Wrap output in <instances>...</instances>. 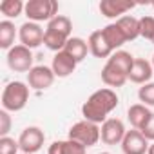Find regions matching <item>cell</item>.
<instances>
[{
    "instance_id": "cell-4",
    "label": "cell",
    "mask_w": 154,
    "mask_h": 154,
    "mask_svg": "<svg viewBox=\"0 0 154 154\" xmlns=\"http://www.w3.org/2000/svg\"><path fill=\"white\" fill-rule=\"evenodd\" d=\"M69 140H74L82 143L84 147H93L96 145L100 140H102V134H100V125L93 123V122H87V120H82V122H76L71 129H69V134H67Z\"/></svg>"
},
{
    "instance_id": "cell-34",
    "label": "cell",
    "mask_w": 154,
    "mask_h": 154,
    "mask_svg": "<svg viewBox=\"0 0 154 154\" xmlns=\"http://www.w3.org/2000/svg\"><path fill=\"white\" fill-rule=\"evenodd\" d=\"M152 44H154V40H152Z\"/></svg>"
},
{
    "instance_id": "cell-14",
    "label": "cell",
    "mask_w": 154,
    "mask_h": 154,
    "mask_svg": "<svg viewBox=\"0 0 154 154\" xmlns=\"http://www.w3.org/2000/svg\"><path fill=\"white\" fill-rule=\"evenodd\" d=\"M150 116H152V111L143 103H134L127 111V120L132 125V129H136V131H141L149 123Z\"/></svg>"
},
{
    "instance_id": "cell-28",
    "label": "cell",
    "mask_w": 154,
    "mask_h": 154,
    "mask_svg": "<svg viewBox=\"0 0 154 154\" xmlns=\"http://www.w3.org/2000/svg\"><path fill=\"white\" fill-rule=\"evenodd\" d=\"M9 131H11V116L6 109H2L0 111V138L8 136Z\"/></svg>"
},
{
    "instance_id": "cell-32",
    "label": "cell",
    "mask_w": 154,
    "mask_h": 154,
    "mask_svg": "<svg viewBox=\"0 0 154 154\" xmlns=\"http://www.w3.org/2000/svg\"><path fill=\"white\" fill-rule=\"evenodd\" d=\"M100 154H111V152H100Z\"/></svg>"
},
{
    "instance_id": "cell-12",
    "label": "cell",
    "mask_w": 154,
    "mask_h": 154,
    "mask_svg": "<svg viewBox=\"0 0 154 154\" xmlns=\"http://www.w3.org/2000/svg\"><path fill=\"white\" fill-rule=\"evenodd\" d=\"M76 65H78V62H76L71 54H67L65 51H60V53H54L51 69H53L56 78H67V76H71L74 72Z\"/></svg>"
},
{
    "instance_id": "cell-33",
    "label": "cell",
    "mask_w": 154,
    "mask_h": 154,
    "mask_svg": "<svg viewBox=\"0 0 154 154\" xmlns=\"http://www.w3.org/2000/svg\"><path fill=\"white\" fill-rule=\"evenodd\" d=\"M152 9H154V2H152Z\"/></svg>"
},
{
    "instance_id": "cell-5",
    "label": "cell",
    "mask_w": 154,
    "mask_h": 154,
    "mask_svg": "<svg viewBox=\"0 0 154 154\" xmlns=\"http://www.w3.org/2000/svg\"><path fill=\"white\" fill-rule=\"evenodd\" d=\"M6 60H8V67H9L11 71H15V72H29V71L35 67V65H33V60H35L33 51L27 49V47L22 45V44L11 47V49L8 51Z\"/></svg>"
},
{
    "instance_id": "cell-7",
    "label": "cell",
    "mask_w": 154,
    "mask_h": 154,
    "mask_svg": "<svg viewBox=\"0 0 154 154\" xmlns=\"http://www.w3.org/2000/svg\"><path fill=\"white\" fill-rule=\"evenodd\" d=\"M44 36H45V29L36 24V22H24L20 27H18V38H20V44L26 45L27 49H36L38 45L44 44Z\"/></svg>"
},
{
    "instance_id": "cell-16",
    "label": "cell",
    "mask_w": 154,
    "mask_h": 154,
    "mask_svg": "<svg viewBox=\"0 0 154 154\" xmlns=\"http://www.w3.org/2000/svg\"><path fill=\"white\" fill-rule=\"evenodd\" d=\"M87 147H84L82 143L74 141V140H58L53 141L47 149V154H85Z\"/></svg>"
},
{
    "instance_id": "cell-35",
    "label": "cell",
    "mask_w": 154,
    "mask_h": 154,
    "mask_svg": "<svg viewBox=\"0 0 154 154\" xmlns=\"http://www.w3.org/2000/svg\"><path fill=\"white\" fill-rule=\"evenodd\" d=\"M22 154H24V152H22Z\"/></svg>"
},
{
    "instance_id": "cell-9",
    "label": "cell",
    "mask_w": 154,
    "mask_h": 154,
    "mask_svg": "<svg viewBox=\"0 0 154 154\" xmlns=\"http://www.w3.org/2000/svg\"><path fill=\"white\" fill-rule=\"evenodd\" d=\"M54 72L51 67L47 65H35L29 72H27V85L35 91H45L53 85L54 82Z\"/></svg>"
},
{
    "instance_id": "cell-27",
    "label": "cell",
    "mask_w": 154,
    "mask_h": 154,
    "mask_svg": "<svg viewBox=\"0 0 154 154\" xmlns=\"http://www.w3.org/2000/svg\"><path fill=\"white\" fill-rule=\"evenodd\" d=\"M18 150H20L18 140L9 136L0 138V154H18Z\"/></svg>"
},
{
    "instance_id": "cell-3",
    "label": "cell",
    "mask_w": 154,
    "mask_h": 154,
    "mask_svg": "<svg viewBox=\"0 0 154 154\" xmlns=\"http://www.w3.org/2000/svg\"><path fill=\"white\" fill-rule=\"evenodd\" d=\"M58 2L56 0H29L26 2V17L29 22H51L54 17H58Z\"/></svg>"
},
{
    "instance_id": "cell-26",
    "label": "cell",
    "mask_w": 154,
    "mask_h": 154,
    "mask_svg": "<svg viewBox=\"0 0 154 154\" xmlns=\"http://www.w3.org/2000/svg\"><path fill=\"white\" fill-rule=\"evenodd\" d=\"M138 98L143 105L154 107V82H149V84L141 85L140 91H138Z\"/></svg>"
},
{
    "instance_id": "cell-1",
    "label": "cell",
    "mask_w": 154,
    "mask_h": 154,
    "mask_svg": "<svg viewBox=\"0 0 154 154\" xmlns=\"http://www.w3.org/2000/svg\"><path fill=\"white\" fill-rule=\"evenodd\" d=\"M120 98L116 94L114 89L109 87H102L98 91H94L82 105V116L87 122H93L96 125H102L109 114L118 107Z\"/></svg>"
},
{
    "instance_id": "cell-6",
    "label": "cell",
    "mask_w": 154,
    "mask_h": 154,
    "mask_svg": "<svg viewBox=\"0 0 154 154\" xmlns=\"http://www.w3.org/2000/svg\"><path fill=\"white\" fill-rule=\"evenodd\" d=\"M45 141V134L40 127L36 125H31V127H26L18 138V145H20V150L24 154H36L42 145Z\"/></svg>"
},
{
    "instance_id": "cell-13",
    "label": "cell",
    "mask_w": 154,
    "mask_h": 154,
    "mask_svg": "<svg viewBox=\"0 0 154 154\" xmlns=\"http://www.w3.org/2000/svg\"><path fill=\"white\" fill-rule=\"evenodd\" d=\"M154 74V69H152V63L145 58H134V63L131 67V72H129V80L132 84H138V85H145L150 82Z\"/></svg>"
},
{
    "instance_id": "cell-20",
    "label": "cell",
    "mask_w": 154,
    "mask_h": 154,
    "mask_svg": "<svg viewBox=\"0 0 154 154\" xmlns=\"http://www.w3.org/2000/svg\"><path fill=\"white\" fill-rule=\"evenodd\" d=\"M102 35H103L105 42L109 44V47H111L112 51H120V47L127 42V40H125V36H123V33H122V29L118 27V24H116V22L107 24V26L102 29Z\"/></svg>"
},
{
    "instance_id": "cell-24",
    "label": "cell",
    "mask_w": 154,
    "mask_h": 154,
    "mask_svg": "<svg viewBox=\"0 0 154 154\" xmlns=\"http://www.w3.org/2000/svg\"><path fill=\"white\" fill-rule=\"evenodd\" d=\"M47 29H53V31L62 33V35H65V36L71 38V33H72V22H71V18L65 17V15H58V17H54V18L47 24Z\"/></svg>"
},
{
    "instance_id": "cell-17",
    "label": "cell",
    "mask_w": 154,
    "mask_h": 154,
    "mask_svg": "<svg viewBox=\"0 0 154 154\" xmlns=\"http://www.w3.org/2000/svg\"><path fill=\"white\" fill-rule=\"evenodd\" d=\"M127 80H129L127 74H123L122 71H118L116 67H112L111 63L105 62V65H103V69H102V82H103L109 89H112V87H116V89H118V87H123Z\"/></svg>"
},
{
    "instance_id": "cell-15",
    "label": "cell",
    "mask_w": 154,
    "mask_h": 154,
    "mask_svg": "<svg viewBox=\"0 0 154 154\" xmlns=\"http://www.w3.org/2000/svg\"><path fill=\"white\" fill-rule=\"evenodd\" d=\"M87 44H89V53L93 54V56H96V58H111V54L114 53L111 47H109V44L105 42V38H103V35H102V29L100 31H93L91 35H89V38H87Z\"/></svg>"
},
{
    "instance_id": "cell-23",
    "label": "cell",
    "mask_w": 154,
    "mask_h": 154,
    "mask_svg": "<svg viewBox=\"0 0 154 154\" xmlns=\"http://www.w3.org/2000/svg\"><path fill=\"white\" fill-rule=\"evenodd\" d=\"M24 11H26V4L22 0H4V2H0V13L6 17V20L17 18Z\"/></svg>"
},
{
    "instance_id": "cell-25",
    "label": "cell",
    "mask_w": 154,
    "mask_h": 154,
    "mask_svg": "<svg viewBox=\"0 0 154 154\" xmlns=\"http://www.w3.org/2000/svg\"><path fill=\"white\" fill-rule=\"evenodd\" d=\"M140 36L152 42L154 40V17H141L140 18Z\"/></svg>"
},
{
    "instance_id": "cell-30",
    "label": "cell",
    "mask_w": 154,
    "mask_h": 154,
    "mask_svg": "<svg viewBox=\"0 0 154 154\" xmlns=\"http://www.w3.org/2000/svg\"><path fill=\"white\" fill-rule=\"evenodd\" d=\"M147 154H154V141L149 145V150H147Z\"/></svg>"
},
{
    "instance_id": "cell-18",
    "label": "cell",
    "mask_w": 154,
    "mask_h": 154,
    "mask_svg": "<svg viewBox=\"0 0 154 154\" xmlns=\"http://www.w3.org/2000/svg\"><path fill=\"white\" fill-rule=\"evenodd\" d=\"M63 51H65L67 54H71L76 62L80 63V62H84V60L87 58L89 44H87L84 38H80V36H71V38L67 40V44H65Z\"/></svg>"
},
{
    "instance_id": "cell-31",
    "label": "cell",
    "mask_w": 154,
    "mask_h": 154,
    "mask_svg": "<svg viewBox=\"0 0 154 154\" xmlns=\"http://www.w3.org/2000/svg\"><path fill=\"white\" fill-rule=\"evenodd\" d=\"M150 63H152V69H154V54H152V62Z\"/></svg>"
},
{
    "instance_id": "cell-19",
    "label": "cell",
    "mask_w": 154,
    "mask_h": 154,
    "mask_svg": "<svg viewBox=\"0 0 154 154\" xmlns=\"http://www.w3.org/2000/svg\"><path fill=\"white\" fill-rule=\"evenodd\" d=\"M116 24L122 29V33H123L127 42H132V40H136L140 36V18H136L132 15H125V17L118 18Z\"/></svg>"
},
{
    "instance_id": "cell-8",
    "label": "cell",
    "mask_w": 154,
    "mask_h": 154,
    "mask_svg": "<svg viewBox=\"0 0 154 154\" xmlns=\"http://www.w3.org/2000/svg\"><path fill=\"white\" fill-rule=\"evenodd\" d=\"M100 134H102V141L105 145H122L127 129L123 125V122L120 118H107L102 125H100Z\"/></svg>"
},
{
    "instance_id": "cell-2",
    "label": "cell",
    "mask_w": 154,
    "mask_h": 154,
    "mask_svg": "<svg viewBox=\"0 0 154 154\" xmlns=\"http://www.w3.org/2000/svg\"><path fill=\"white\" fill-rule=\"evenodd\" d=\"M29 89L31 87L20 80L9 82L2 91V109H6L8 112L22 111L29 102Z\"/></svg>"
},
{
    "instance_id": "cell-22",
    "label": "cell",
    "mask_w": 154,
    "mask_h": 154,
    "mask_svg": "<svg viewBox=\"0 0 154 154\" xmlns=\"http://www.w3.org/2000/svg\"><path fill=\"white\" fill-rule=\"evenodd\" d=\"M15 38H17V27L11 20H2L0 22V47L9 51L15 47Z\"/></svg>"
},
{
    "instance_id": "cell-10",
    "label": "cell",
    "mask_w": 154,
    "mask_h": 154,
    "mask_svg": "<svg viewBox=\"0 0 154 154\" xmlns=\"http://www.w3.org/2000/svg\"><path fill=\"white\" fill-rule=\"evenodd\" d=\"M136 8L134 2H129V0H102L98 9L100 13L105 17V18H111V20H118L122 17H125L129 11H132Z\"/></svg>"
},
{
    "instance_id": "cell-11",
    "label": "cell",
    "mask_w": 154,
    "mask_h": 154,
    "mask_svg": "<svg viewBox=\"0 0 154 154\" xmlns=\"http://www.w3.org/2000/svg\"><path fill=\"white\" fill-rule=\"evenodd\" d=\"M149 140L141 134V131H127L123 141H122V150L123 154H147L149 150Z\"/></svg>"
},
{
    "instance_id": "cell-21",
    "label": "cell",
    "mask_w": 154,
    "mask_h": 154,
    "mask_svg": "<svg viewBox=\"0 0 154 154\" xmlns=\"http://www.w3.org/2000/svg\"><path fill=\"white\" fill-rule=\"evenodd\" d=\"M107 63H111L112 67H116L118 71H122L123 74L129 76L131 67H132V63H134V56H132L131 53L120 49V51H114V53L111 54V58L107 60Z\"/></svg>"
},
{
    "instance_id": "cell-29",
    "label": "cell",
    "mask_w": 154,
    "mask_h": 154,
    "mask_svg": "<svg viewBox=\"0 0 154 154\" xmlns=\"http://www.w3.org/2000/svg\"><path fill=\"white\" fill-rule=\"evenodd\" d=\"M141 134H143L149 141H154V112H152V116H150L149 123L141 129Z\"/></svg>"
}]
</instances>
